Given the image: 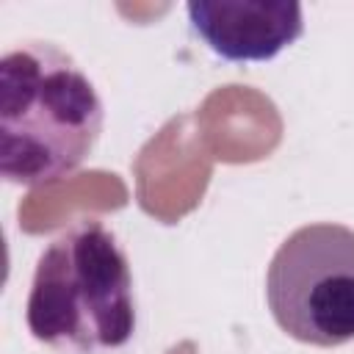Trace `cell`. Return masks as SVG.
Returning <instances> with one entry per match:
<instances>
[{"label":"cell","mask_w":354,"mask_h":354,"mask_svg":"<svg viewBox=\"0 0 354 354\" xmlns=\"http://www.w3.org/2000/svg\"><path fill=\"white\" fill-rule=\"evenodd\" d=\"M102 100L69 53L22 41L0 61V177L39 188L69 177L97 147Z\"/></svg>","instance_id":"cell-1"},{"label":"cell","mask_w":354,"mask_h":354,"mask_svg":"<svg viewBox=\"0 0 354 354\" xmlns=\"http://www.w3.org/2000/svg\"><path fill=\"white\" fill-rule=\"evenodd\" d=\"M25 321L39 343L61 354H113L133 340V271L102 218L80 216L41 249Z\"/></svg>","instance_id":"cell-2"},{"label":"cell","mask_w":354,"mask_h":354,"mask_svg":"<svg viewBox=\"0 0 354 354\" xmlns=\"http://www.w3.org/2000/svg\"><path fill=\"white\" fill-rule=\"evenodd\" d=\"M277 326L299 343L337 348L354 340V230L315 221L293 230L266 271Z\"/></svg>","instance_id":"cell-3"},{"label":"cell","mask_w":354,"mask_h":354,"mask_svg":"<svg viewBox=\"0 0 354 354\" xmlns=\"http://www.w3.org/2000/svg\"><path fill=\"white\" fill-rule=\"evenodd\" d=\"M185 11L194 33L224 61H271L304 30L293 0H194Z\"/></svg>","instance_id":"cell-4"}]
</instances>
